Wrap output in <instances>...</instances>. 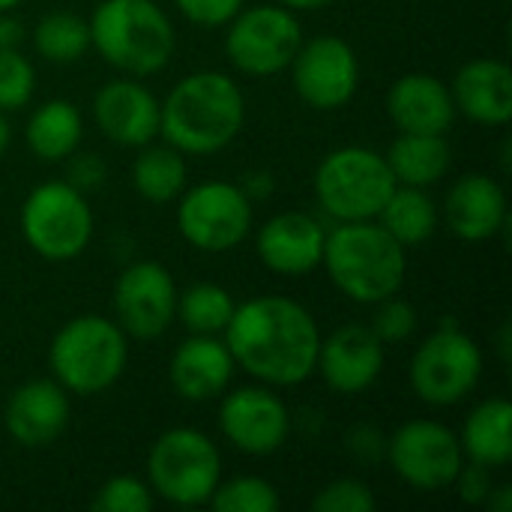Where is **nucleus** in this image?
<instances>
[{
  "mask_svg": "<svg viewBox=\"0 0 512 512\" xmlns=\"http://www.w3.org/2000/svg\"><path fill=\"white\" fill-rule=\"evenodd\" d=\"M225 345L240 369L270 387H297L315 375L321 330L291 297H252L225 327Z\"/></svg>",
  "mask_w": 512,
  "mask_h": 512,
  "instance_id": "obj_1",
  "label": "nucleus"
},
{
  "mask_svg": "<svg viewBox=\"0 0 512 512\" xmlns=\"http://www.w3.org/2000/svg\"><path fill=\"white\" fill-rule=\"evenodd\" d=\"M243 123V90L231 75L216 69L180 78L165 102H159V135L180 153L213 156L240 135Z\"/></svg>",
  "mask_w": 512,
  "mask_h": 512,
  "instance_id": "obj_2",
  "label": "nucleus"
},
{
  "mask_svg": "<svg viewBox=\"0 0 512 512\" xmlns=\"http://www.w3.org/2000/svg\"><path fill=\"white\" fill-rule=\"evenodd\" d=\"M321 264L333 285L363 306H375L399 294L408 273L405 246L372 219L339 222L324 240Z\"/></svg>",
  "mask_w": 512,
  "mask_h": 512,
  "instance_id": "obj_3",
  "label": "nucleus"
},
{
  "mask_svg": "<svg viewBox=\"0 0 512 512\" xmlns=\"http://www.w3.org/2000/svg\"><path fill=\"white\" fill-rule=\"evenodd\" d=\"M87 24L90 45L132 78L162 72L177 48L174 24L156 0H102Z\"/></svg>",
  "mask_w": 512,
  "mask_h": 512,
  "instance_id": "obj_4",
  "label": "nucleus"
},
{
  "mask_svg": "<svg viewBox=\"0 0 512 512\" xmlns=\"http://www.w3.org/2000/svg\"><path fill=\"white\" fill-rule=\"evenodd\" d=\"M129 363V336L105 315H78L66 321L48 345L54 381L75 396L105 393L120 381Z\"/></svg>",
  "mask_w": 512,
  "mask_h": 512,
  "instance_id": "obj_5",
  "label": "nucleus"
},
{
  "mask_svg": "<svg viewBox=\"0 0 512 512\" xmlns=\"http://www.w3.org/2000/svg\"><path fill=\"white\" fill-rule=\"evenodd\" d=\"M396 186L384 153L357 144L327 153L315 171V198L336 222L375 219Z\"/></svg>",
  "mask_w": 512,
  "mask_h": 512,
  "instance_id": "obj_6",
  "label": "nucleus"
},
{
  "mask_svg": "<svg viewBox=\"0 0 512 512\" xmlns=\"http://www.w3.org/2000/svg\"><path fill=\"white\" fill-rule=\"evenodd\" d=\"M222 480L219 447L198 429L162 432L147 453V486L174 507H201Z\"/></svg>",
  "mask_w": 512,
  "mask_h": 512,
  "instance_id": "obj_7",
  "label": "nucleus"
},
{
  "mask_svg": "<svg viewBox=\"0 0 512 512\" xmlns=\"http://www.w3.org/2000/svg\"><path fill=\"white\" fill-rule=\"evenodd\" d=\"M480 378L483 351L453 318H444V324L429 339H423L408 369V381L417 399L435 408L459 405L477 390Z\"/></svg>",
  "mask_w": 512,
  "mask_h": 512,
  "instance_id": "obj_8",
  "label": "nucleus"
},
{
  "mask_svg": "<svg viewBox=\"0 0 512 512\" xmlns=\"http://www.w3.org/2000/svg\"><path fill=\"white\" fill-rule=\"evenodd\" d=\"M21 234L39 258L72 261L90 246L93 210L69 180H48L24 198Z\"/></svg>",
  "mask_w": 512,
  "mask_h": 512,
  "instance_id": "obj_9",
  "label": "nucleus"
},
{
  "mask_svg": "<svg viewBox=\"0 0 512 512\" xmlns=\"http://www.w3.org/2000/svg\"><path fill=\"white\" fill-rule=\"evenodd\" d=\"M303 45V24L294 9L282 3L243 6L225 33V54L243 75H276L291 66L297 48Z\"/></svg>",
  "mask_w": 512,
  "mask_h": 512,
  "instance_id": "obj_10",
  "label": "nucleus"
},
{
  "mask_svg": "<svg viewBox=\"0 0 512 512\" xmlns=\"http://www.w3.org/2000/svg\"><path fill=\"white\" fill-rule=\"evenodd\" d=\"M177 228L183 240L201 252L219 255L231 252L249 237L252 228V201L240 183L207 180L180 192Z\"/></svg>",
  "mask_w": 512,
  "mask_h": 512,
  "instance_id": "obj_11",
  "label": "nucleus"
},
{
  "mask_svg": "<svg viewBox=\"0 0 512 512\" xmlns=\"http://www.w3.org/2000/svg\"><path fill=\"white\" fill-rule=\"evenodd\" d=\"M390 468L402 483L417 492H441L450 489L465 453L459 435L435 420H411L387 438Z\"/></svg>",
  "mask_w": 512,
  "mask_h": 512,
  "instance_id": "obj_12",
  "label": "nucleus"
},
{
  "mask_svg": "<svg viewBox=\"0 0 512 512\" xmlns=\"http://www.w3.org/2000/svg\"><path fill=\"white\" fill-rule=\"evenodd\" d=\"M288 69L297 96L318 111L345 108L360 87L357 51L342 36H315L309 42L303 39Z\"/></svg>",
  "mask_w": 512,
  "mask_h": 512,
  "instance_id": "obj_13",
  "label": "nucleus"
},
{
  "mask_svg": "<svg viewBox=\"0 0 512 512\" xmlns=\"http://www.w3.org/2000/svg\"><path fill=\"white\" fill-rule=\"evenodd\" d=\"M114 315L126 336L156 339L177 318V285L165 264L135 261L114 285Z\"/></svg>",
  "mask_w": 512,
  "mask_h": 512,
  "instance_id": "obj_14",
  "label": "nucleus"
},
{
  "mask_svg": "<svg viewBox=\"0 0 512 512\" xmlns=\"http://www.w3.org/2000/svg\"><path fill=\"white\" fill-rule=\"evenodd\" d=\"M219 429L240 453L270 456L291 435V411L270 387H240L222 399Z\"/></svg>",
  "mask_w": 512,
  "mask_h": 512,
  "instance_id": "obj_15",
  "label": "nucleus"
},
{
  "mask_svg": "<svg viewBox=\"0 0 512 512\" xmlns=\"http://www.w3.org/2000/svg\"><path fill=\"white\" fill-rule=\"evenodd\" d=\"M324 384L339 396H357L369 390L384 372V342L372 333V327L348 324L321 339L318 366Z\"/></svg>",
  "mask_w": 512,
  "mask_h": 512,
  "instance_id": "obj_16",
  "label": "nucleus"
},
{
  "mask_svg": "<svg viewBox=\"0 0 512 512\" xmlns=\"http://www.w3.org/2000/svg\"><path fill=\"white\" fill-rule=\"evenodd\" d=\"M93 117L120 147H144L159 135V99L141 81H108L93 96Z\"/></svg>",
  "mask_w": 512,
  "mask_h": 512,
  "instance_id": "obj_17",
  "label": "nucleus"
},
{
  "mask_svg": "<svg viewBox=\"0 0 512 512\" xmlns=\"http://www.w3.org/2000/svg\"><path fill=\"white\" fill-rule=\"evenodd\" d=\"M327 231L309 213H279L267 219L255 237L258 258L279 276H309L321 267Z\"/></svg>",
  "mask_w": 512,
  "mask_h": 512,
  "instance_id": "obj_18",
  "label": "nucleus"
},
{
  "mask_svg": "<svg viewBox=\"0 0 512 512\" xmlns=\"http://www.w3.org/2000/svg\"><path fill=\"white\" fill-rule=\"evenodd\" d=\"M69 393L54 378L24 381L6 402V432L15 444L39 450L51 447L69 426Z\"/></svg>",
  "mask_w": 512,
  "mask_h": 512,
  "instance_id": "obj_19",
  "label": "nucleus"
},
{
  "mask_svg": "<svg viewBox=\"0 0 512 512\" xmlns=\"http://www.w3.org/2000/svg\"><path fill=\"white\" fill-rule=\"evenodd\" d=\"M447 228L468 243L492 240L510 225V207L504 186L489 174H465L453 183L444 201Z\"/></svg>",
  "mask_w": 512,
  "mask_h": 512,
  "instance_id": "obj_20",
  "label": "nucleus"
},
{
  "mask_svg": "<svg viewBox=\"0 0 512 512\" xmlns=\"http://www.w3.org/2000/svg\"><path fill=\"white\" fill-rule=\"evenodd\" d=\"M234 357L219 336L192 333L177 345L168 363V381L186 402H210L225 393L234 378Z\"/></svg>",
  "mask_w": 512,
  "mask_h": 512,
  "instance_id": "obj_21",
  "label": "nucleus"
},
{
  "mask_svg": "<svg viewBox=\"0 0 512 512\" xmlns=\"http://www.w3.org/2000/svg\"><path fill=\"white\" fill-rule=\"evenodd\" d=\"M387 114L399 132L447 135L456 120V102L450 87L432 72H405L387 93Z\"/></svg>",
  "mask_w": 512,
  "mask_h": 512,
  "instance_id": "obj_22",
  "label": "nucleus"
},
{
  "mask_svg": "<svg viewBox=\"0 0 512 512\" xmlns=\"http://www.w3.org/2000/svg\"><path fill=\"white\" fill-rule=\"evenodd\" d=\"M456 111L483 126H507L512 117V72L504 60H468L453 78Z\"/></svg>",
  "mask_w": 512,
  "mask_h": 512,
  "instance_id": "obj_23",
  "label": "nucleus"
},
{
  "mask_svg": "<svg viewBox=\"0 0 512 512\" xmlns=\"http://www.w3.org/2000/svg\"><path fill=\"white\" fill-rule=\"evenodd\" d=\"M462 453L468 462H480L486 468H504L512 459V405L507 399L480 402L459 435Z\"/></svg>",
  "mask_w": 512,
  "mask_h": 512,
  "instance_id": "obj_24",
  "label": "nucleus"
},
{
  "mask_svg": "<svg viewBox=\"0 0 512 512\" xmlns=\"http://www.w3.org/2000/svg\"><path fill=\"white\" fill-rule=\"evenodd\" d=\"M387 165L402 186H435L453 162V150L444 135H420V132H399V138L387 150Z\"/></svg>",
  "mask_w": 512,
  "mask_h": 512,
  "instance_id": "obj_25",
  "label": "nucleus"
},
{
  "mask_svg": "<svg viewBox=\"0 0 512 512\" xmlns=\"http://www.w3.org/2000/svg\"><path fill=\"white\" fill-rule=\"evenodd\" d=\"M24 138H27V147L33 150V156L42 162L69 159L84 138L81 111L69 99H48L45 105H39L30 114Z\"/></svg>",
  "mask_w": 512,
  "mask_h": 512,
  "instance_id": "obj_26",
  "label": "nucleus"
},
{
  "mask_svg": "<svg viewBox=\"0 0 512 512\" xmlns=\"http://www.w3.org/2000/svg\"><path fill=\"white\" fill-rule=\"evenodd\" d=\"M375 219L396 243L408 249L426 243L438 231V204L426 189L399 183Z\"/></svg>",
  "mask_w": 512,
  "mask_h": 512,
  "instance_id": "obj_27",
  "label": "nucleus"
},
{
  "mask_svg": "<svg viewBox=\"0 0 512 512\" xmlns=\"http://www.w3.org/2000/svg\"><path fill=\"white\" fill-rule=\"evenodd\" d=\"M132 183L135 192L153 204H168L180 198V192L186 189L183 153L171 144H144L132 165Z\"/></svg>",
  "mask_w": 512,
  "mask_h": 512,
  "instance_id": "obj_28",
  "label": "nucleus"
},
{
  "mask_svg": "<svg viewBox=\"0 0 512 512\" xmlns=\"http://www.w3.org/2000/svg\"><path fill=\"white\" fill-rule=\"evenodd\" d=\"M237 303L228 288L216 282H198L177 294V315L189 333H204V336H219L225 333Z\"/></svg>",
  "mask_w": 512,
  "mask_h": 512,
  "instance_id": "obj_29",
  "label": "nucleus"
},
{
  "mask_svg": "<svg viewBox=\"0 0 512 512\" xmlns=\"http://www.w3.org/2000/svg\"><path fill=\"white\" fill-rule=\"evenodd\" d=\"M33 45L48 63H75L90 48V24L75 12H48L33 30Z\"/></svg>",
  "mask_w": 512,
  "mask_h": 512,
  "instance_id": "obj_30",
  "label": "nucleus"
},
{
  "mask_svg": "<svg viewBox=\"0 0 512 512\" xmlns=\"http://www.w3.org/2000/svg\"><path fill=\"white\" fill-rule=\"evenodd\" d=\"M207 504L216 512H276L282 507V498L270 480L243 474V477L219 480Z\"/></svg>",
  "mask_w": 512,
  "mask_h": 512,
  "instance_id": "obj_31",
  "label": "nucleus"
},
{
  "mask_svg": "<svg viewBox=\"0 0 512 512\" xmlns=\"http://www.w3.org/2000/svg\"><path fill=\"white\" fill-rule=\"evenodd\" d=\"M36 69L18 45H0V111H18L33 99Z\"/></svg>",
  "mask_w": 512,
  "mask_h": 512,
  "instance_id": "obj_32",
  "label": "nucleus"
},
{
  "mask_svg": "<svg viewBox=\"0 0 512 512\" xmlns=\"http://www.w3.org/2000/svg\"><path fill=\"white\" fill-rule=\"evenodd\" d=\"M90 507L96 512H147L153 510V489L132 474H120L96 489Z\"/></svg>",
  "mask_w": 512,
  "mask_h": 512,
  "instance_id": "obj_33",
  "label": "nucleus"
},
{
  "mask_svg": "<svg viewBox=\"0 0 512 512\" xmlns=\"http://www.w3.org/2000/svg\"><path fill=\"white\" fill-rule=\"evenodd\" d=\"M309 507L315 512H372L378 507V498L363 480L339 477L324 489H318Z\"/></svg>",
  "mask_w": 512,
  "mask_h": 512,
  "instance_id": "obj_34",
  "label": "nucleus"
},
{
  "mask_svg": "<svg viewBox=\"0 0 512 512\" xmlns=\"http://www.w3.org/2000/svg\"><path fill=\"white\" fill-rule=\"evenodd\" d=\"M375 306H378V312H375V318H372V333H375L384 345L405 342V339L414 336L420 318H417V309H414L408 300H402L399 294H393V297H387V300H381V303H375Z\"/></svg>",
  "mask_w": 512,
  "mask_h": 512,
  "instance_id": "obj_35",
  "label": "nucleus"
},
{
  "mask_svg": "<svg viewBox=\"0 0 512 512\" xmlns=\"http://www.w3.org/2000/svg\"><path fill=\"white\" fill-rule=\"evenodd\" d=\"M180 15L201 27H225L240 9L243 0H174Z\"/></svg>",
  "mask_w": 512,
  "mask_h": 512,
  "instance_id": "obj_36",
  "label": "nucleus"
},
{
  "mask_svg": "<svg viewBox=\"0 0 512 512\" xmlns=\"http://www.w3.org/2000/svg\"><path fill=\"white\" fill-rule=\"evenodd\" d=\"M453 486L459 489V498H462L465 504L480 507V504H486V498H489V492H492V486H495L492 468H486V465H480V462H468V465L462 462V468H459Z\"/></svg>",
  "mask_w": 512,
  "mask_h": 512,
  "instance_id": "obj_37",
  "label": "nucleus"
},
{
  "mask_svg": "<svg viewBox=\"0 0 512 512\" xmlns=\"http://www.w3.org/2000/svg\"><path fill=\"white\" fill-rule=\"evenodd\" d=\"M348 450L357 456V459H369V462H375L381 453H387V438L375 429V426H357V429H351V435H348Z\"/></svg>",
  "mask_w": 512,
  "mask_h": 512,
  "instance_id": "obj_38",
  "label": "nucleus"
},
{
  "mask_svg": "<svg viewBox=\"0 0 512 512\" xmlns=\"http://www.w3.org/2000/svg\"><path fill=\"white\" fill-rule=\"evenodd\" d=\"M102 180H105V165H102L99 156L84 153V156H75L72 159V165H69V183L75 189H81V192L84 189H96Z\"/></svg>",
  "mask_w": 512,
  "mask_h": 512,
  "instance_id": "obj_39",
  "label": "nucleus"
},
{
  "mask_svg": "<svg viewBox=\"0 0 512 512\" xmlns=\"http://www.w3.org/2000/svg\"><path fill=\"white\" fill-rule=\"evenodd\" d=\"M240 189L249 195V201H261L273 192V177L267 171H249L240 183Z\"/></svg>",
  "mask_w": 512,
  "mask_h": 512,
  "instance_id": "obj_40",
  "label": "nucleus"
},
{
  "mask_svg": "<svg viewBox=\"0 0 512 512\" xmlns=\"http://www.w3.org/2000/svg\"><path fill=\"white\" fill-rule=\"evenodd\" d=\"M21 36H24L21 21L9 18V12H3V15H0V45H18Z\"/></svg>",
  "mask_w": 512,
  "mask_h": 512,
  "instance_id": "obj_41",
  "label": "nucleus"
},
{
  "mask_svg": "<svg viewBox=\"0 0 512 512\" xmlns=\"http://www.w3.org/2000/svg\"><path fill=\"white\" fill-rule=\"evenodd\" d=\"M486 507L492 512H512V489L504 483V486H492L489 498H486Z\"/></svg>",
  "mask_w": 512,
  "mask_h": 512,
  "instance_id": "obj_42",
  "label": "nucleus"
},
{
  "mask_svg": "<svg viewBox=\"0 0 512 512\" xmlns=\"http://www.w3.org/2000/svg\"><path fill=\"white\" fill-rule=\"evenodd\" d=\"M279 3L288 6V9H297V12H312V9H324V6H330L336 0H279Z\"/></svg>",
  "mask_w": 512,
  "mask_h": 512,
  "instance_id": "obj_43",
  "label": "nucleus"
},
{
  "mask_svg": "<svg viewBox=\"0 0 512 512\" xmlns=\"http://www.w3.org/2000/svg\"><path fill=\"white\" fill-rule=\"evenodd\" d=\"M498 351H501V360H504V363H510V324H504V327H501Z\"/></svg>",
  "mask_w": 512,
  "mask_h": 512,
  "instance_id": "obj_44",
  "label": "nucleus"
},
{
  "mask_svg": "<svg viewBox=\"0 0 512 512\" xmlns=\"http://www.w3.org/2000/svg\"><path fill=\"white\" fill-rule=\"evenodd\" d=\"M9 138H12V132H9V123H6V117H3V111H0V153L9 147Z\"/></svg>",
  "mask_w": 512,
  "mask_h": 512,
  "instance_id": "obj_45",
  "label": "nucleus"
},
{
  "mask_svg": "<svg viewBox=\"0 0 512 512\" xmlns=\"http://www.w3.org/2000/svg\"><path fill=\"white\" fill-rule=\"evenodd\" d=\"M18 3H21V0H0V15H3V12H9V9H15Z\"/></svg>",
  "mask_w": 512,
  "mask_h": 512,
  "instance_id": "obj_46",
  "label": "nucleus"
}]
</instances>
